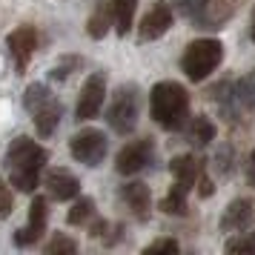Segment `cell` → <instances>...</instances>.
<instances>
[{"label":"cell","mask_w":255,"mask_h":255,"mask_svg":"<svg viewBox=\"0 0 255 255\" xmlns=\"http://www.w3.org/2000/svg\"><path fill=\"white\" fill-rule=\"evenodd\" d=\"M109 29H112V3L101 0L92 9L89 20H86V35L92 37V40H101V37L109 35Z\"/></svg>","instance_id":"obj_19"},{"label":"cell","mask_w":255,"mask_h":255,"mask_svg":"<svg viewBox=\"0 0 255 255\" xmlns=\"http://www.w3.org/2000/svg\"><path fill=\"white\" fill-rule=\"evenodd\" d=\"M140 118V89L135 83H124L118 86L112 95V104L106 109V124L118 135H132Z\"/></svg>","instance_id":"obj_6"},{"label":"cell","mask_w":255,"mask_h":255,"mask_svg":"<svg viewBox=\"0 0 255 255\" xmlns=\"http://www.w3.org/2000/svg\"><path fill=\"white\" fill-rule=\"evenodd\" d=\"M186 140L195 146V149H207L209 143L215 140V135H218V127L209 121L207 115H195L192 121H186Z\"/></svg>","instance_id":"obj_17"},{"label":"cell","mask_w":255,"mask_h":255,"mask_svg":"<svg viewBox=\"0 0 255 255\" xmlns=\"http://www.w3.org/2000/svg\"><path fill=\"white\" fill-rule=\"evenodd\" d=\"M121 201L138 221H149L152 215V192L143 181H129L121 186Z\"/></svg>","instance_id":"obj_15"},{"label":"cell","mask_w":255,"mask_h":255,"mask_svg":"<svg viewBox=\"0 0 255 255\" xmlns=\"http://www.w3.org/2000/svg\"><path fill=\"white\" fill-rule=\"evenodd\" d=\"M6 172H9V186H14L17 192H35L40 184V175L49 163V149L40 146L37 140L14 138L6 149Z\"/></svg>","instance_id":"obj_1"},{"label":"cell","mask_w":255,"mask_h":255,"mask_svg":"<svg viewBox=\"0 0 255 255\" xmlns=\"http://www.w3.org/2000/svg\"><path fill=\"white\" fill-rule=\"evenodd\" d=\"M12 209H14L12 189H9V184H6V181H0V221L9 218V215H12Z\"/></svg>","instance_id":"obj_27"},{"label":"cell","mask_w":255,"mask_h":255,"mask_svg":"<svg viewBox=\"0 0 255 255\" xmlns=\"http://www.w3.org/2000/svg\"><path fill=\"white\" fill-rule=\"evenodd\" d=\"M46 224H49V209H46V198L43 195H35L32 198V207H29V221L26 227L14 232V247H35L40 241V235L46 232Z\"/></svg>","instance_id":"obj_11"},{"label":"cell","mask_w":255,"mask_h":255,"mask_svg":"<svg viewBox=\"0 0 255 255\" xmlns=\"http://www.w3.org/2000/svg\"><path fill=\"white\" fill-rule=\"evenodd\" d=\"M23 109L35 121V132L40 138H52L63 118V104L49 92L43 83H29L23 92Z\"/></svg>","instance_id":"obj_3"},{"label":"cell","mask_w":255,"mask_h":255,"mask_svg":"<svg viewBox=\"0 0 255 255\" xmlns=\"http://www.w3.org/2000/svg\"><path fill=\"white\" fill-rule=\"evenodd\" d=\"M172 20L175 14L172 9H169V3H155L149 12L140 17V26H138V40L140 43H149V40H158V37H163L169 29H172Z\"/></svg>","instance_id":"obj_12"},{"label":"cell","mask_w":255,"mask_h":255,"mask_svg":"<svg viewBox=\"0 0 255 255\" xmlns=\"http://www.w3.org/2000/svg\"><path fill=\"white\" fill-rule=\"evenodd\" d=\"M58 253H78V241L69 238L66 232H55L52 235V241L46 244V255H58Z\"/></svg>","instance_id":"obj_25"},{"label":"cell","mask_w":255,"mask_h":255,"mask_svg":"<svg viewBox=\"0 0 255 255\" xmlns=\"http://www.w3.org/2000/svg\"><path fill=\"white\" fill-rule=\"evenodd\" d=\"M224 253L230 255H255V232L244 230L238 235H232L230 241L224 244Z\"/></svg>","instance_id":"obj_22"},{"label":"cell","mask_w":255,"mask_h":255,"mask_svg":"<svg viewBox=\"0 0 255 255\" xmlns=\"http://www.w3.org/2000/svg\"><path fill=\"white\" fill-rule=\"evenodd\" d=\"M215 192V184H212V178L207 172V163H204V169L198 172V198H212Z\"/></svg>","instance_id":"obj_28"},{"label":"cell","mask_w":255,"mask_h":255,"mask_svg":"<svg viewBox=\"0 0 255 255\" xmlns=\"http://www.w3.org/2000/svg\"><path fill=\"white\" fill-rule=\"evenodd\" d=\"M244 175H247V184L255 189V149L250 152V158H247V166H244Z\"/></svg>","instance_id":"obj_29"},{"label":"cell","mask_w":255,"mask_h":255,"mask_svg":"<svg viewBox=\"0 0 255 255\" xmlns=\"http://www.w3.org/2000/svg\"><path fill=\"white\" fill-rule=\"evenodd\" d=\"M152 161H155V140L149 135H143V138L132 140V143H127L124 149L118 152L115 169H118V175H138L143 169H149Z\"/></svg>","instance_id":"obj_8"},{"label":"cell","mask_w":255,"mask_h":255,"mask_svg":"<svg viewBox=\"0 0 255 255\" xmlns=\"http://www.w3.org/2000/svg\"><path fill=\"white\" fill-rule=\"evenodd\" d=\"M178 250H181V247H178V241H175V238H155L152 244H146V247H143V253H146V255H152V253L178 255Z\"/></svg>","instance_id":"obj_26"},{"label":"cell","mask_w":255,"mask_h":255,"mask_svg":"<svg viewBox=\"0 0 255 255\" xmlns=\"http://www.w3.org/2000/svg\"><path fill=\"white\" fill-rule=\"evenodd\" d=\"M175 12L192 29H221L235 12L232 0H175Z\"/></svg>","instance_id":"obj_5"},{"label":"cell","mask_w":255,"mask_h":255,"mask_svg":"<svg viewBox=\"0 0 255 255\" xmlns=\"http://www.w3.org/2000/svg\"><path fill=\"white\" fill-rule=\"evenodd\" d=\"M255 221V204L250 198H235L227 204L221 215V232H244L250 230Z\"/></svg>","instance_id":"obj_14"},{"label":"cell","mask_w":255,"mask_h":255,"mask_svg":"<svg viewBox=\"0 0 255 255\" xmlns=\"http://www.w3.org/2000/svg\"><path fill=\"white\" fill-rule=\"evenodd\" d=\"M224 60V43L218 37H198L181 55V72L192 83H204Z\"/></svg>","instance_id":"obj_4"},{"label":"cell","mask_w":255,"mask_h":255,"mask_svg":"<svg viewBox=\"0 0 255 255\" xmlns=\"http://www.w3.org/2000/svg\"><path fill=\"white\" fill-rule=\"evenodd\" d=\"M104 98H106V72H92L81 86V95H78V106H75V121H92L98 118L101 106H104Z\"/></svg>","instance_id":"obj_9"},{"label":"cell","mask_w":255,"mask_h":255,"mask_svg":"<svg viewBox=\"0 0 255 255\" xmlns=\"http://www.w3.org/2000/svg\"><path fill=\"white\" fill-rule=\"evenodd\" d=\"M204 158H195V155H175L172 161H169V172H172L175 184L186 186V189H192L198 184V172L204 169Z\"/></svg>","instance_id":"obj_16"},{"label":"cell","mask_w":255,"mask_h":255,"mask_svg":"<svg viewBox=\"0 0 255 255\" xmlns=\"http://www.w3.org/2000/svg\"><path fill=\"white\" fill-rule=\"evenodd\" d=\"M215 169H218L224 178L235 172V146H232V143L218 146V152H215Z\"/></svg>","instance_id":"obj_24"},{"label":"cell","mask_w":255,"mask_h":255,"mask_svg":"<svg viewBox=\"0 0 255 255\" xmlns=\"http://www.w3.org/2000/svg\"><path fill=\"white\" fill-rule=\"evenodd\" d=\"M149 115L166 132H181L189 121V95L178 81H161L149 92Z\"/></svg>","instance_id":"obj_2"},{"label":"cell","mask_w":255,"mask_h":255,"mask_svg":"<svg viewBox=\"0 0 255 255\" xmlns=\"http://www.w3.org/2000/svg\"><path fill=\"white\" fill-rule=\"evenodd\" d=\"M112 3V29L118 37H127L135 23V12H138V0H109Z\"/></svg>","instance_id":"obj_18"},{"label":"cell","mask_w":255,"mask_h":255,"mask_svg":"<svg viewBox=\"0 0 255 255\" xmlns=\"http://www.w3.org/2000/svg\"><path fill=\"white\" fill-rule=\"evenodd\" d=\"M95 209L98 207H95L92 198H75L72 209L66 212V224H72V227H83V224H89V221L98 215Z\"/></svg>","instance_id":"obj_21"},{"label":"cell","mask_w":255,"mask_h":255,"mask_svg":"<svg viewBox=\"0 0 255 255\" xmlns=\"http://www.w3.org/2000/svg\"><path fill=\"white\" fill-rule=\"evenodd\" d=\"M6 49L12 55L14 72L26 75V66L32 63V55H35V49H37V29L35 26H17L6 37Z\"/></svg>","instance_id":"obj_10"},{"label":"cell","mask_w":255,"mask_h":255,"mask_svg":"<svg viewBox=\"0 0 255 255\" xmlns=\"http://www.w3.org/2000/svg\"><path fill=\"white\" fill-rule=\"evenodd\" d=\"M43 184H46L49 195L55 198V201H75V198L81 195V178L72 175L69 169H60V166L46 169Z\"/></svg>","instance_id":"obj_13"},{"label":"cell","mask_w":255,"mask_h":255,"mask_svg":"<svg viewBox=\"0 0 255 255\" xmlns=\"http://www.w3.org/2000/svg\"><path fill=\"white\" fill-rule=\"evenodd\" d=\"M250 37H253V43H255V9H253V20H250Z\"/></svg>","instance_id":"obj_30"},{"label":"cell","mask_w":255,"mask_h":255,"mask_svg":"<svg viewBox=\"0 0 255 255\" xmlns=\"http://www.w3.org/2000/svg\"><path fill=\"white\" fill-rule=\"evenodd\" d=\"M83 66V58L81 55H63L60 58V63L55 66V69L49 72V81H55V83H63V81H69L75 72Z\"/></svg>","instance_id":"obj_23"},{"label":"cell","mask_w":255,"mask_h":255,"mask_svg":"<svg viewBox=\"0 0 255 255\" xmlns=\"http://www.w3.org/2000/svg\"><path fill=\"white\" fill-rule=\"evenodd\" d=\"M186 195H189V189L181 184H172V189L161 198V209L166 215H186L189 207H186Z\"/></svg>","instance_id":"obj_20"},{"label":"cell","mask_w":255,"mask_h":255,"mask_svg":"<svg viewBox=\"0 0 255 255\" xmlns=\"http://www.w3.org/2000/svg\"><path fill=\"white\" fill-rule=\"evenodd\" d=\"M106 152H109V140L101 129H81L69 140V155L83 166H101Z\"/></svg>","instance_id":"obj_7"}]
</instances>
